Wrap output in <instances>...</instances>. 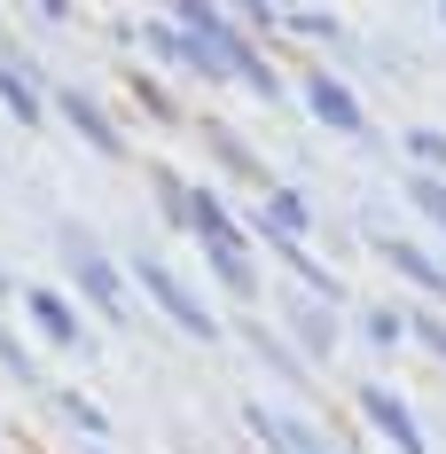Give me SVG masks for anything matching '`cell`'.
<instances>
[{
    "label": "cell",
    "instance_id": "6da1fadb",
    "mask_svg": "<svg viewBox=\"0 0 446 454\" xmlns=\"http://www.w3.org/2000/svg\"><path fill=\"white\" fill-rule=\"evenodd\" d=\"M141 282H149V290H157V306H165V314H173V321H188V329H196V337H212V329H220V321L204 314V306H196V298H188V290H180L173 274L157 267V259H141Z\"/></svg>",
    "mask_w": 446,
    "mask_h": 454
},
{
    "label": "cell",
    "instance_id": "7a4b0ae2",
    "mask_svg": "<svg viewBox=\"0 0 446 454\" xmlns=\"http://www.w3.org/2000/svg\"><path fill=\"white\" fill-rule=\"evenodd\" d=\"M63 251H71V267H79V282H87V298H94V306H102V314H126V290H118V274L102 267V259H94L79 235H71Z\"/></svg>",
    "mask_w": 446,
    "mask_h": 454
},
{
    "label": "cell",
    "instance_id": "3957f363",
    "mask_svg": "<svg viewBox=\"0 0 446 454\" xmlns=\"http://www.w3.org/2000/svg\"><path fill=\"white\" fill-rule=\"evenodd\" d=\"M368 415L384 423V439H392L400 454H423V431H415V415H407L400 400H392V392H376V384H368Z\"/></svg>",
    "mask_w": 446,
    "mask_h": 454
},
{
    "label": "cell",
    "instance_id": "277c9868",
    "mask_svg": "<svg viewBox=\"0 0 446 454\" xmlns=\"http://www.w3.org/2000/svg\"><path fill=\"white\" fill-rule=\"evenodd\" d=\"M306 102L321 110V118H329V126H345V134L360 126V102H353L345 87H337V79H306Z\"/></svg>",
    "mask_w": 446,
    "mask_h": 454
},
{
    "label": "cell",
    "instance_id": "5b68a950",
    "mask_svg": "<svg viewBox=\"0 0 446 454\" xmlns=\"http://www.w3.org/2000/svg\"><path fill=\"white\" fill-rule=\"evenodd\" d=\"M32 314H40V329H47V337H63V345L79 337V321H71V306H63L55 290H32Z\"/></svg>",
    "mask_w": 446,
    "mask_h": 454
},
{
    "label": "cell",
    "instance_id": "8992f818",
    "mask_svg": "<svg viewBox=\"0 0 446 454\" xmlns=\"http://www.w3.org/2000/svg\"><path fill=\"white\" fill-rule=\"evenodd\" d=\"M0 94H8V110H16V118H40V102H32V87H24V79H16L8 63H0Z\"/></svg>",
    "mask_w": 446,
    "mask_h": 454
},
{
    "label": "cell",
    "instance_id": "52a82bcc",
    "mask_svg": "<svg viewBox=\"0 0 446 454\" xmlns=\"http://www.w3.org/2000/svg\"><path fill=\"white\" fill-rule=\"evenodd\" d=\"M71 118H79V134H87V141H102V149H110V126L94 118V110H87V102H79V94H71Z\"/></svg>",
    "mask_w": 446,
    "mask_h": 454
},
{
    "label": "cell",
    "instance_id": "ba28073f",
    "mask_svg": "<svg viewBox=\"0 0 446 454\" xmlns=\"http://www.w3.org/2000/svg\"><path fill=\"white\" fill-rule=\"evenodd\" d=\"M415 204H423V212L446 227V188H439V181H415Z\"/></svg>",
    "mask_w": 446,
    "mask_h": 454
},
{
    "label": "cell",
    "instance_id": "9c48e42d",
    "mask_svg": "<svg viewBox=\"0 0 446 454\" xmlns=\"http://www.w3.org/2000/svg\"><path fill=\"white\" fill-rule=\"evenodd\" d=\"M415 157H431V165H446V134H415Z\"/></svg>",
    "mask_w": 446,
    "mask_h": 454
}]
</instances>
